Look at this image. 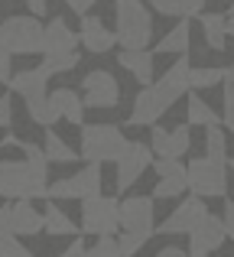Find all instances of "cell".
<instances>
[{
  "label": "cell",
  "mask_w": 234,
  "mask_h": 257,
  "mask_svg": "<svg viewBox=\"0 0 234 257\" xmlns=\"http://www.w3.org/2000/svg\"><path fill=\"white\" fill-rule=\"evenodd\" d=\"M17 144V140H13ZM23 160H0V195L4 199H46L49 189V160L39 144H17Z\"/></svg>",
  "instance_id": "1"
},
{
  "label": "cell",
  "mask_w": 234,
  "mask_h": 257,
  "mask_svg": "<svg viewBox=\"0 0 234 257\" xmlns=\"http://www.w3.org/2000/svg\"><path fill=\"white\" fill-rule=\"evenodd\" d=\"M117 17V46L120 49H146L153 39V13L143 7V0H114Z\"/></svg>",
  "instance_id": "2"
},
{
  "label": "cell",
  "mask_w": 234,
  "mask_h": 257,
  "mask_svg": "<svg viewBox=\"0 0 234 257\" xmlns=\"http://www.w3.org/2000/svg\"><path fill=\"white\" fill-rule=\"evenodd\" d=\"M127 137L117 124H82V150L78 157L91 163H114Z\"/></svg>",
  "instance_id": "3"
},
{
  "label": "cell",
  "mask_w": 234,
  "mask_h": 257,
  "mask_svg": "<svg viewBox=\"0 0 234 257\" xmlns=\"http://www.w3.org/2000/svg\"><path fill=\"white\" fill-rule=\"evenodd\" d=\"M0 43L13 52V56H33L43 52V23L33 13H20L0 23Z\"/></svg>",
  "instance_id": "4"
},
{
  "label": "cell",
  "mask_w": 234,
  "mask_h": 257,
  "mask_svg": "<svg viewBox=\"0 0 234 257\" xmlns=\"http://www.w3.org/2000/svg\"><path fill=\"white\" fill-rule=\"evenodd\" d=\"M189 189L202 199H218L228 192V163H218L211 157H192L185 163Z\"/></svg>",
  "instance_id": "5"
},
{
  "label": "cell",
  "mask_w": 234,
  "mask_h": 257,
  "mask_svg": "<svg viewBox=\"0 0 234 257\" xmlns=\"http://www.w3.org/2000/svg\"><path fill=\"white\" fill-rule=\"evenodd\" d=\"M101 192V163H91V160H85V166L78 173L72 176H62V179H56L49 189H46V199H88V195H98Z\"/></svg>",
  "instance_id": "6"
},
{
  "label": "cell",
  "mask_w": 234,
  "mask_h": 257,
  "mask_svg": "<svg viewBox=\"0 0 234 257\" xmlns=\"http://www.w3.org/2000/svg\"><path fill=\"white\" fill-rule=\"evenodd\" d=\"M120 202L111 195H88L82 199V228L85 234H117L120 228V215H117Z\"/></svg>",
  "instance_id": "7"
},
{
  "label": "cell",
  "mask_w": 234,
  "mask_h": 257,
  "mask_svg": "<svg viewBox=\"0 0 234 257\" xmlns=\"http://www.w3.org/2000/svg\"><path fill=\"white\" fill-rule=\"evenodd\" d=\"M114 166H117V192H127V189H130L133 182L143 176L146 166H153V150H150V144L127 140L124 150L117 153Z\"/></svg>",
  "instance_id": "8"
},
{
  "label": "cell",
  "mask_w": 234,
  "mask_h": 257,
  "mask_svg": "<svg viewBox=\"0 0 234 257\" xmlns=\"http://www.w3.org/2000/svg\"><path fill=\"white\" fill-rule=\"evenodd\" d=\"M224 238H228V231H224V218H221V215L205 212L202 218L192 225V231H189V257L215 254L218 247L224 244Z\"/></svg>",
  "instance_id": "9"
},
{
  "label": "cell",
  "mask_w": 234,
  "mask_h": 257,
  "mask_svg": "<svg viewBox=\"0 0 234 257\" xmlns=\"http://www.w3.org/2000/svg\"><path fill=\"white\" fill-rule=\"evenodd\" d=\"M156 199L153 195H127L120 199V228L124 231H150L156 234Z\"/></svg>",
  "instance_id": "10"
},
{
  "label": "cell",
  "mask_w": 234,
  "mask_h": 257,
  "mask_svg": "<svg viewBox=\"0 0 234 257\" xmlns=\"http://www.w3.org/2000/svg\"><path fill=\"white\" fill-rule=\"evenodd\" d=\"M82 101L85 107H117L120 85L108 69H91L82 78Z\"/></svg>",
  "instance_id": "11"
},
{
  "label": "cell",
  "mask_w": 234,
  "mask_h": 257,
  "mask_svg": "<svg viewBox=\"0 0 234 257\" xmlns=\"http://www.w3.org/2000/svg\"><path fill=\"white\" fill-rule=\"evenodd\" d=\"M159 182L153 189V199H179L189 189V176H185V163L179 157H156L153 160Z\"/></svg>",
  "instance_id": "12"
},
{
  "label": "cell",
  "mask_w": 234,
  "mask_h": 257,
  "mask_svg": "<svg viewBox=\"0 0 234 257\" xmlns=\"http://www.w3.org/2000/svg\"><path fill=\"white\" fill-rule=\"evenodd\" d=\"M169 101L163 98V94L153 88V82L150 85H143V91L133 98V107H130V117H127V124L130 127H153L159 117H163L166 111H169Z\"/></svg>",
  "instance_id": "13"
},
{
  "label": "cell",
  "mask_w": 234,
  "mask_h": 257,
  "mask_svg": "<svg viewBox=\"0 0 234 257\" xmlns=\"http://www.w3.org/2000/svg\"><path fill=\"white\" fill-rule=\"evenodd\" d=\"M205 212H208V205L202 202V195L192 192L189 199H182L169 215H166V221L156 228V231H159V234H189L192 225H195V221L202 218Z\"/></svg>",
  "instance_id": "14"
},
{
  "label": "cell",
  "mask_w": 234,
  "mask_h": 257,
  "mask_svg": "<svg viewBox=\"0 0 234 257\" xmlns=\"http://www.w3.org/2000/svg\"><path fill=\"white\" fill-rule=\"evenodd\" d=\"M189 69H192L189 65V52H182V56L163 72V78H153V88H156L169 104H176V101L189 91Z\"/></svg>",
  "instance_id": "15"
},
{
  "label": "cell",
  "mask_w": 234,
  "mask_h": 257,
  "mask_svg": "<svg viewBox=\"0 0 234 257\" xmlns=\"http://www.w3.org/2000/svg\"><path fill=\"white\" fill-rule=\"evenodd\" d=\"M117 65L130 72L140 85H150L156 78V52L153 49H120Z\"/></svg>",
  "instance_id": "16"
},
{
  "label": "cell",
  "mask_w": 234,
  "mask_h": 257,
  "mask_svg": "<svg viewBox=\"0 0 234 257\" xmlns=\"http://www.w3.org/2000/svg\"><path fill=\"white\" fill-rule=\"evenodd\" d=\"M78 39H82V46L88 52H95V56L108 52L111 46L117 43L114 30H108V26H104L98 17H88V13H82V33H78Z\"/></svg>",
  "instance_id": "17"
},
{
  "label": "cell",
  "mask_w": 234,
  "mask_h": 257,
  "mask_svg": "<svg viewBox=\"0 0 234 257\" xmlns=\"http://www.w3.org/2000/svg\"><path fill=\"white\" fill-rule=\"evenodd\" d=\"M78 46H82V39L65 20L56 17L43 26V56L46 52H69V49H78Z\"/></svg>",
  "instance_id": "18"
},
{
  "label": "cell",
  "mask_w": 234,
  "mask_h": 257,
  "mask_svg": "<svg viewBox=\"0 0 234 257\" xmlns=\"http://www.w3.org/2000/svg\"><path fill=\"white\" fill-rule=\"evenodd\" d=\"M49 104H52V114H56L59 120H69V124H85V101L78 91H72V88H56V91H49Z\"/></svg>",
  "instance_id": "19"
},
{
  "label": "cell",
  "mask_w": 234,
  "mask_h": 257,
  "mask_svg": "<svg viewBox=\"0 0 234 257\" xmlns=\"http://www.w3.org/2000/svg\"><path fill=\"white\" fill-rule=\"evenodd\" d=\"M10 91H17L20 98H39L49 91V75L43 69H23L17 75H10Z\"/></svg>",
  "instance_id": "20"
},
{
  "label": "cell",
  "mask_w": 234,
  "mask_h": 257,
  "mask_svg": "<svg viewBox=\"0 0 234 257\" xmlns=\"http://www.w3.org/2000/svg\"><path fill=\"white\" fill-rule=\"evenodd\" d=\"M10 221H13V234H20V238L43 231V215L30 205V199H17L13 202L10 205Z\"/></svg>",
  "instance_id": "21"
},
{
  "label": "cell",
  "mask_w": 234,
  "mask_h": 257,
  "mask_svg": "<svg viewBox=\"0 0 234 257\" xmlns=\"http://www.w3.org/2000/svg\"><path fill=\"white\" fill-rule=\"evenodd\" d=\"M198 23H202L205 43L215 52H224V43H228V26H224V13H198Z\"/></svg>",
  "instance_id": "22"
},
{
  "label": "cell",
  "mask_w": 234,
  "mask_h": 257,
  "mask_svg": "<svg viewBox=\"0 0 234 257\" xmlns=\"http://www.w3.org/2000/svg\"><path fill=\"white\" fill-rule=\"evenodd\" d=\"M153 52H163V56H182V52H189V17L179 20V26H172L159 39V46Z\"/></svg>",
  "instance_id": "23"
},
{
  "label": "cell",
  "mask_w": 234,
  "mask_h": 257,
  "mask_svg": "<svg viewBox=\"0 0 234 257\" xmlns=\"http://www.w3.org/2000/svg\"><path fill=\"white\" fill-rule=\"evenodd\" d=\"M43 231L59 238V234H78V228H75V221L56 205V199H52L49 205H46V212H43Z\"/></svg>",
  "instance_id": "24"
},
{
  "label": "cell",
  "mask_w": 234,
  "mask_h": 257,
  "mask_svg": "<svg viewBox=\"0 0 234 257\" xmlns=\"http://www.w3.org/2000/svg\"><path fill=\"white\" fill-rule=\"evenodd\" d=\"M153 10L163 13V17H198V13L205 10V4L208 0H150Z\"/></svg>",
  "instance_id": "25"
},
{
  "label": "cell",
  "mask_w": 234,
  "mask_h": 257,
  "mask_svg": "<svg viewBox=\"0 0 234 257\" xmlns=\"http://www.w3.org/2000/svg\"><path fill=\"white\" fill-rule=\"evenodd\" d=\"M43 153H46V160L49 163H75L78 160V150H72L69 144H65L62 137H59L52 127H46V144H43Z\"/></svg>",
  "instance_id": "26"
},
{
  "label": "cell",
  "mask_w": 234,
  "mask_h": 257,
  "mask_svg": "<svg viewBox=\"0 0 234 257\" xmlns=\"http://www.w3.org/2000/svg\"><path fill=\"white\" fill-rule=\"evenodd\" d=\"M205 157L228 163V137H224V124H208L205 127Z\"/></svg>",
  "instance_id": "27"
},
{
  "label": "cell",
  "mask_w": 234,
  "mask_h": 257,
  "mask_svg": "<svg viewBox=\"0 0 234 257\" xmlns=\"http://www.w3.org/2000/svg\"><path fill=\"white\" fill-rule=\"evenodd\" d=\"M82 62V56H78V49H69V52H46V59H43V65L39 69L46 72V75H59V72H72L75 65Z\"/></svg>",
  "instance_id": "28"
},
{
  "label": "cell",
  "mask_w": 234,
  "mask_h": 257,
  "mask_svg": "<svg viewBox=\"0 0 234 257\" xmlns=\"http://www.w3.org/2000/svg\"><path fill=\"white\" fill-rule=\"evenodd\" d=\"M26 114H30V120H33V124H39V127L59 124V117L52 114V104H49V91L39 94V98H26Z\"/></svg>",
  "instance_id": "29"
},
{
  "label": "cell",
  "mask_w": 234,
  "mask_h": 257,
  "mask_svg": "<svg viewBox=\"0 0 234 257\" xmlns=\"http://www.w3.org/2000/svg\"><path fill=\"white\" fill-rule=\"evenodd\" d=\"M185 120H189V124H195V127L221 124V117H218V114L211 111V107L205 104L202 98H195V94H192V98H189V107H185Z\"/></svg>",
  "instance_id": "30"
},
{
  "label": "cell",
  "mask_w": 234,
  "mask_h": 257,
  "mask_svg": "<svg viewBox=\"0 0 234 257\" xmlns=\"http://www.w3.org/2000/svg\"><path fill=\"white\" fill-rule=\"evenodd\" d=\"M150 238H153L150 231H120L117 234V251H120V257H133Z\"/></svg>",
  "instance_id": "31"
},
{
  "label": "cell",
  "mask_w": 234,
  "mask_h": 257,
  "mask_svg": "<svg viewBox=\"0 0 234 257\" xmlns=\"http://www.w3.org/2000/svg\"><path fill=\"white\" fill-rule=\"evenodd\" d=\"M221 85V69L215 65H205V69H189V88L202 91V88H215Z\"/></svg>",
  "instance_id": "32"
},
{
  "label": "cell",
  "mask_w": 234,
  "mask_h": 257,
  "mask_svg": "<svg viewBox=\"0 0 234 257\" xmlns=\"http://www.w3.org/2000/svg\"><path fill=\"white\" fill-rule=\"evenodd\" d=\"M85 257H120L117 238L114 234H98V241L91 247H85Z\"/></svg>",
  "instance_id": "33"
},
{
  "label": "cell",
  "mask_w": 234,
  "mask_h": 257,
  "mask_svg": "<svg viewBox=\"0 0 234 257\" xmlns=\"http://www.w3.org/2000/svg\"><path fill=\"white\" fill-rule=\"evenodd\" d=\"M0 257H36L26 244H20V234H0Z\"/></svg>",
  "instance_id": "34"
},
{
  "label": "cell",
  "mask_w": 234,
  "mask_h": 257,
  "mask_svg": "<svg viewBox=\"0 0 234 257\" xmlns=\"http://www.w3.org/2000/svg\"><path fill=\"white\" fill-rule=\"evenodd\" d=\"M189 153V124H179L176 131H169V157L182 160Z\"/></svg>",
  "instance_id": "35"
},
{
  "label": "cell",
  "mask_w": 234,
  "mask_h": 257,
  "mask_svg": "<svg viewBox=\"0 0 234 257\" xmlns=\"http://www.w3.org/2000/svg\"><path fill=\"white\" fill-rule=\"evenodd\" d=\"M150 150L153 157H169V131L159 124H153V134H150Z\"/></svg>",
  "instance_id": "36"
},
{
  "label": "cell",
  "mask_w": 234,
  "mask_h": 257,
  "mask_svg": "<svg viewBox=\"0 0 234 257\" xmlns=\"http://www.w3.org/2000/svg\"><path fill=\"white\" fill-rule=\"evenodd\" d=\"M221 107H224V117L221 124L234 134V85H224V98H221Z\"/></svg>",
  "instance_id": "37"
},
{
  "label": "cell",
  "mask_w": 234,
  "mask_h": 257,
  "mask_svg": "<svg viewBox=\"0 0 234 257\" xmlns=\"http://www.w3.org/2000/svg\"><path fill=\"white\" fill-rule=\"evenodd\" d=\"M10 65H13V52L0 43V82H4V85L10 82Z\"/></svg>",
  "instance_id": "38"
},
{
  "label": "cell",
  "mask_w": 234,
  "mask_h": 257,
  "mask_svg": "<svg viewBox=\"0 0 234 257\" xmlns=\"http://www.w3.org/2000/svg\"><path fill=\"white\" fill-rule=\"evenodd\" d=\"M10 124H13V101L4 94V98H0V131H7Z\"/></svg>",
  "instance_id": "39"
},
{
  "label": "cell",
  "mask_w": 234,
  "mask_h": 257,
  "mask_svg": "<svg viewBox=\"0 0 234 257\" xmlns=\"http://www.w3.org/2000/svg\"><path fill=\"white\" fill-rule=\"evenodd\" d=\"M224 231H228V238L234 241V202H224Z\"/></svg>",
  "instance_id": "40"
},
{
  "label": "cell",
  "mask_w": 234,
  "mask_h": 257,
  "mask_svg": "<svg viewBox=\"0 0 234 257\" xmlns=\"http://www.w3.org/2000/svg\"><path fill=\"white\" fill-rule=\"evenodd\" d=\"M65 7H69V10H75V13H88L91 7L98 4V0H62Z\"/></svg>",
  "instance_id": "41"
},
{
  "label": "cell",
  "mask_w": 234,
  "mask_h": 257,
  "mask_svg": "<svg viewBox=\"0 0 234 257\" xmlns=\"http://www.w3.org/2000/svg\"><path fill=\"white\" fill-rule=\"evenodd\" d=\"M59 257H85V241H82V238H75V241H72V244L65 247V251L59 254Z\"/></svg>",
  "instance_id": "42"
},
{
  "label": "cell",
  "mask_w": 234,
  "mask_h": 257,
  "mask_svg": "<svg viewBox=\"0 0 234 257\" xmlns=\"http://www.w3.org/2000/svg\"><path fill=\"white\" fill-rule=\"evenodd\" d=\"M156 257H189V251H182V247L169 244V247H163V251H156Z\"/></svg>",
  "instance_id": "43"
},
{
  "label": "cell",
  "mask_w": 234,
  "mask_h": 257,
  "mask_svg": "<svg viewBox=\"0 0 234 257\" xmlns=\"http://www.w3.org/2000/svg\"><path fill=\"white\" fill-rule=\"evenodd\" d=\"M221 85H234V62L228 69H221Z\"/></svg>",
  "instance_id": "44"
},
{
  "label": "cell",
  "mask_w": 234,
  "mask_h": 257,
  "mask_svg": "<svg viewBox=\"0 0 234 257\" xmlns=\"http://www.w3.org/2000/svg\"><path fill=\"white\" fill-rule=\"evenodd\" d=\"M224 26H228V36L234 39V4H231V10L224 13Z\"/></svg>",
  "instance_id": "45"
},
{
  "label": "cell",
  "mask_w": 234,
  "mask_h": 257,
  "mask_svg": "<svg viewBox=\"0 0 234 257\" xmlns=\"http://www.w3.org/2000/svg\"><path fill=\"white\" fill-rule=\"evenodd\" d=\"M7 144H13V134H7V137H4V140H0V150H4V147H7Z\"/></svg>",
  "instance_id": "46"
},
{
  "label": "cell",
  "mask_w": 234,
  "mask_h": 257,
  "mask_svg": "<svg viewBox=\"0 0 234 257\" xmlns=\"http://www.w3.org/2000/svg\"><path fill=\"white\" fill-rule=\"evenodd\" d=\"M228 166H231V170H234V157H228Z\"/></svg>",
  "instance_id": "47"
}]
</instances>
